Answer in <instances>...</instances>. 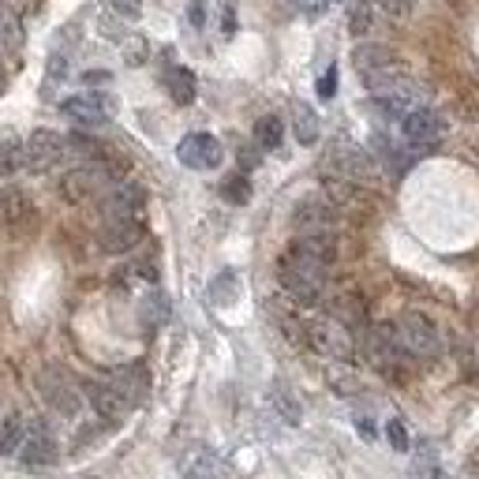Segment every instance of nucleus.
Returning a JSON list of instances; mask_svg holds the SVG:
<instances>
[{
	"mask_svg": "<svg viewBox=\"0 0 479 479\" xmlns=\"http://www.w3.org/2000/svg\"><path fill=\"white\" fill-rule=\"evenodd\" d=\"M270 397H273V409L281 412V419H285V423H299V416H304V409H299V401L292 397V390H289L285 382H277Z\"/></svg>",
	"mask_w": 479,
	"mask_h": 479,
	"instance_id": "24",
	"label": "nucleus"
},
{
	"mask_svg": "<svg viewBox=\"0 0 479 479\" xmlns=\"http://www.w3.org/2000/svg\"><path fill=\"white\" fill-rule=\"evenodd\" d=\"M292 5L299 8V12H308V15H318V12H326L334 5V0H292Z\"/></svg>",
	"mask_w": 479,
	"mask_h": 479,
	"instance_id": "37",
	"label": "nucleus"
},
{
	"mask_svg": "<svg viewBox=\"0 0 479 479\" xmlns=\"http://www.w3.org/2000/svg\"><path fill=\"white\" fill-rule=\"evenodd\" d=\"M386 438H390V446H393L397 453L409 449V431H405V423H401V419H390V423H386Z\"/></svg>",
	"mask_w": 479,
	"mask_h": 479,
	"instance_id": "33",
	"label": "nucleus"
},
{
	"mask_svg": "<svg viewBox=\"0 0 479 479\" xmlns=\"http://www.w3.org/2000/svg\"><path fill=\"white\" fill-rule=\"evenodd\" d=\"M124 60H128L132 68L146 64V38L143 34H128V41H124Z\"/></svg>",
	"mask_w": 479,
	"mask_h": 479,
	"instance_id": "31",
	"label": "nucleus"
},
{
	"mask_svg": "<svg viewBox=\"0 0 479 479\" xmlns=\"http://www.w3.org/2000/svg\"><path fill=\"white\" fill-rule=\"evenodd\" d=\"M326 273H330V266H326L322 259H315V255H308V251L296 247V244L277 259V281H281V289L296 299L299 308H315L322 299Z\"/></svg>",
	"mask_w": 479,
	"mask_h": 479,
	"instance_id": "1",
	"label": "nucleus"
},
{
	"mask_svg": "<svg viewBox=\"0 0 479 479\" xmlns=\"http://www.w3.org/2000/svg\"><path fill=\"white\" fill-rule=\"evenodd\" d=\"M176 158H180V165H188L195 172H210V169L221 165L225 150L210 132H191V135L180 139V146H176Z\"/></svg>",
	"mask_w": 479,
	"mask_h": 479,
	"instance_id": "13",
	"label": "nucleus"
},
{
	"mask_svg": "<svg viewBox=\"0 0 479 479\" xmlns=\"http://www.w3.org/2000/svg\"><path fill=\"white\" fill-rule=\"evenodd\" d=\"M352 60H356V71H360V79L367 83V90L378 87V83H386V79H397V75H405V60H401L386 45H360Z\"/></svg>",
	"mask_w": 479,
	"mask_h": 479,
	"instance_id": "5",
	"label": "nucleus"
},
{
	"mask_svg": "<svg viewBox=\"0 0 479 479\" xmlns=\"http://www.w3.org/2000/svg\"><path fill=\"white\" fill-rule=\"evenodd\" d=\"M0 207H5V195H0Z\"/></svg>",
	"mask_w": 479,
	"mask_h": 479,
	"instance_id": "39",
	"label": "nucleus"
},
{
	"mask_svg": "<svg viewBox=\"0 0 479 479\" xmlns=\"http://www.w3.org/2000/svg\"><path fill=\"white\" fill-rule=\"evenodd\" d=\"M165 90L176 106H191L195 102V71L184 64H169L165 68Z\"/></svg>",
	"mask_w": 479,
	"mask_h": 479,
	"instance_id": "19",
	"label": "nucleus"
},
{
	"mask_svg": "<svg viewBox=\"0 0 479 479\" xmlns=\"http://www.w3.org/2000/svg\"><path fill=\"white\" fill-rule=\"evenodd\" d=\"M23 169V146L15 139L0 143V180H8V176H15Z\"/></svg>",
	"mask_w": 479,
	"mask_h": 479,
	"instance_id": "29",
	"label": "nucleus"
},
{
	"mask_svg": "<svg viewBox=\"0 0 479 479\" xmlns=\"http://www.w3.org/2000/svg\"><path fill=\"white\" fill-rule=\"evenodd\" d=\"M113 184V172L109 169H75L68 172L64 180H60V195L68 198V203H97V198L106 195V188Z\"/></svg>",
	"mask_w": 479,
	"mask_h": 479,
	"instance_id": "12",
	"label": "nucleus"
},
{
	"mask_svg": "<svg viewBox=\"0 0 479 479\" xmlns=\"http://www.w3.org/2000/svg\"><path fill=\"white\" fill-rule=\"evenodd\" d=\"M401 135H405V143L412 150H435L446 135V120L435 109L416 106V109H409L405 116H401Z\"/></svg>",
	"mask_w": 479,
	"mask_h": 479,
	"instance_id": "6",
	"label": "nucleus"
},
{
	"mask_svg": "<svg viewBox=\"0 0 479 479\" xmlns=\"http://www.w3.org/2000/svg\"><path fill=\"white\" fill-rule=\"evenodd\" d=\"M23 427H27V419H23L19 412H5V416H0V453H15L19 449Z\"/></svg>",
	"mask_w": 479,
	"mask_h": 479,
	"instance_id": "23",
	"label": "nucleus"
},
{
	"mask_svg": "<svg viewBox=\"0 0 479 479\" xmlns=\"http://www.w3.org/2000/svg\"><path fill=\"white\" fill-rule=\"evenodd\" d=\"M296 236H337V207L330 198H304L292 214Z\"/></svg>",
	"mask_w": 479,
	"mask_h": 479,
	"instance_id": "7",
	"label": "nucleus"
},
{
	"mask_svg": "<svg viewBox=\"0 0 479 479\" xmlns=\"http://www.w3.org/2000/svg\"><path fill=\"white\" fill-rule=\"evenodd\" d=\"M397 341L401 348H405V356H416V360H435L438 352H442V334H438V326L431 315H423V311H405L397 318Z\"/></svg>",
	"mask_w": 479,
	"mask_h": 479,
	"instance_id": "4",
	"label": "nucleus"
},
{
	"mask_svg": "<svg viewBox=\"0 0 479 479\" xmlns=\"http://www.w3.org/2000/svg\"><path fill=\"white\" fill-rule=\"evenodd\" d=\"M109 382L124 393V397H128V405L135 409L139 405V401H143V393H146V374H143V367L139 364H132V367H120L113 378H109Z\"/></svg>",
	"mask_w": 479,
	"mask_h": 479,
	"instance_id": "20",
	"label": "nucleus"
},
{
	"mask_svg": "<svg viewBox=\"0 0 479 479\" xmlns=\"http://www.w3.org/2000/svg\"><path fill=\"white\" fill-rule=\"evenodd\" d=\"M109 8H113L120 19H132V23L143 15V5H139V0H109Z\"/></svg>",
	"mask_w": 479,
	"mask_h": 479,
	"instance_id": "35",
	"label": "nucleus"
},
{
	"mask_svg": "<svg viewBox=\"0 0 479 479\" xmlns=\"http://www.w3.org/2000/svg\"><path fill=\"white\" fill-rule=\"evenodd\" d=\"M165 318H169V299L161 292H150L143 299V326H150V330H154V326H161Z\"/></svg>",
	"mask_w": 479,
	"mask_h": 479,
	"instance_id": "26",
	"label": "nucleus"
},
{
	"mask_svg": "<svg viewBox=\"0 0 479 479\" xmlns=\"http://www.w3.org/2000/svg\"><path fill=\"white\" fill-rule=\"evenodd\" d=\"M326 169H330V176H341V180H348V184H367V180H374V161H371V154H367V150H360V146H348V143L334 146L330 154H326Z\"/></svg>",
	"mask_w": 479,
	"mask_h": 479,
	"instance_id": "11",
	"label": "nucleus"
},
{
	"mask_svg": "<svg viewBox=\"0 0 479 479\" xmlns=\"http://www.w3.org/2000/svg\"><path fill=\"white\" fill-rule=\"evenodd\" d=\"M34 386H38V397L57 416H68V419L79 416V409H83V390H79V382H75V378L64 367H57V364L41 367L34 374Z\"/></svg>",
	"mask_w": 479,
	"mask_h": 479,
	"instance_id": "3",
	"label": "nucleus"
},
{
	"mask_svg": "<svg viewBox=\"0 0 479 479\" xmlns=\"http://www.w3.org/2000/svg\"><path fill=\"white\" fill-rule=\"evenodd\" d=\"M364 348H367V360H371L374 367H382V371L397 367V364H401V356H405V348H401V341H397V330H393L390 322H382V326H371V330H367V341H364Z\"/></svg>",
	"mask_w": 479,
	"mask_h": 479,
	"instance_id": "15",
	"label": "nucleus"
},
{
	"mask_svg": "<svg viewBox=\"0 0 479 479\" xmlns=\"http://www.w3.org/2000/svg\"><path fill=\"white\" fill-rule=\"evenodd\" d=\"M292 124H296V139L304 143V146H315L318 143V113L304 102H296L292 106Z\"/></svg>",
	"mask_w": 479,
	"mask_h": 479,
	"instance_id": "21",
	"label": "nucleus"
},
{
	"mask_svg": "<svg viewBox=\"0 0 479 479\" xmlns=\"http://www.w3.org/2000/svg\"><path fill=\"white\" fill-rule=\"evenodd\" d=\"M15 457L27 465V468H45L57 461V438L53 431L41 423V419H31L27 427H23V438H19V449Z\"/></svg>",
	"mask_w": 479,
	"mask_h": 479,
	"instance_id": "9",
	"label": "nucleus"
},
{
	"mask_svg": "<svg viewBox=\"0 0 479 479\" xmlns=\"http://www.w3.org/2000/svg\"><path fill=\"white\" fill-rule=\"evenodd\" d=\"M233 289H236V277L233 273H221L217 277V281H214V299H217V304H229V296H233Z\"/></svg>",
	"mask_w": 479,
	"mask_h": 479,
	"instance_id": "34",
	"label": "nucleus"
},
{
	"mask_svg": "<svg viewBox=\"0 0 479 479\" xmlns=\"http://www.w3.org/2000/svg\"><path fill=\"white\" fill-rule=\"evenodd\" d=\"M0 45H23V27H19V19H15V12L0 0Z\"/></svg>",
	"mask_w": 479,
	"mask_h": 479,
	"instance_id": "27",
	"label": "nucleus"
},
{
	"mask_svg": "<svg viewBox=\"0 0 479 479\" xmlns=\"http://www.w3.org/2000/svg\"><path fill=\"white\" fill-rule=\"evenodd\" d=\"M83 393H87V401H90L94 412L102 416V419H120V416H128V412H132L128 397H124L113 382H87Z\"/></svg>",
	"mask_w": 479,
	"mask_h": 479,
	"instance_id": "17",
	"label": "nucleus"
},
{
	"mask_svg": "<svg viewBox=\"0 0 479 479\" xmlns=\"http://www.w3.org/2000/svg\"><path fill=\"white\" fill-rule=\"evenodd\" d=\"M334 90H337V68H330L318 79V97H334Z\"/></svg>",
	"mask_w": 479,
	"mask_h": 479,
	"instance_id": "36",
	"label": "nucleus"
},
{
	"mask_svg": "<svg viewBox=\"0 0 479 479\" xmlns=\"http://www.w3.org/2000/svg\"><path fill=\"white\" fill-rule=\"evenodd\" d=\"M304 345L315 348L318 356H326V360H337V364L352 360V352H356L352 330H348L341 318H334V315L308 318V322H304Z\"/></svg>",
	"mask_w": 479,
	"mask_h": 479,
	"instance_id": "2",
	"label": "nucleus"
},
{
	"mask_svg": "<svg viewBox=\"0 0 479 479\" xmlns=\"http://www.w3.org/2000/svg\"><path fill=\"white\" fill-rule=\"evenodd\" d=\"M113 97L109 94H97V90H87V94H71L60 102V113L83 128H97V124H109L113 120Z\"/></svg>",
	"mask_w": 479,
	"mask_h": 479,
	"instance_id": "10",
	"label": "nucleus"
},
{
	"mask_svg": "<svg viewBox=\"0 0 479 479\" xmlns=\"http://www.w3.org/2000/svg\"><path fill=\"white\" fill-rule=\"evenodd\" d=\"M221 198H225V203H233V207H244L247 198H251V180H247L244 172H233L229 180L221 184Z\"/></svg>",
	"mask_w": 479,
	"mask_h": 479,
	"instance_id": "25",
	"label": "nucleus"
},
{
	"mask_svg": "<svg viewBox=\"0 0 479 479\" xmlns=\"http://www.w3.org/2000/svg\"><path fill=\"white\" fill-rule=\"evenodd\" d=\"M143 203H146L143 188H135V184H128V180H113V184L106 188V195L97 198V207H102V217H106V221L139 217V214H143Z\"/></svg>",
	"mask_w": 479,
	"mask_h": 479,
	"instance_id": "14",
	"label": "nucleus"
},
{
	"mask_svg": "<svg viewBox=\"0 0 479 479\" xmlns=\"http://www.w3.org/2000/svg\"><path fill=\"white\" fill-rule=\"evenodd\" d=\"M68 154V139L49 132V128H38L27 143H23V165H27L31 172H49L57 169Z\"/></svg>",
	"mask_w": 479,
	"mask_h": 479,
	"instance_id": "8",
	"label": "nucleus"
},
{
	"mask_svg": "<svg viewBox=\"0 0 479 479\" xmlns=\"http://www.w3.org/2000/svg\"><path fill=\"white\" fill-rule=\"evenodd\" d=\"M143 236H146L143 217H116V221H106V225H102V251H109V255H124V251L139 247Z\"/></svg>",
	"mask_w": 479,
	"mask_h": 479,
	"instance_id": "16",
	"label": "nucleus"
},
{
	"mask_svg": "<svg viewBox=\"0 0 479 479\" xmlns=\"http://www.w3.org/2000/svg\"><path fill=\"white\" fill-rule=\"evenodd\" d=\"M180 472L188 479H221L225 475V461L217 457L214 449H191L188 457L180 461Z\"/></svg>",
	"mask_w": 479,
	"mask_h": 479,
	"instance_id": "18",
	"label": "nucleus"
},
{
	"mask_svg": "<svg viewBox=\"0 0 479 479\" xmlns=\"http://www.w3.org/2000/svg\"><path fill=\"white\" fill-rule=\"evenodd\" d=\"M371 23H374L371 5H367V0H356V5H352V12H348V31H352V38H367L371 34Z\"/></svg>",
	"mask_w": 479,
	"mask_h": 479,
	"instance_id": "28",
	"label": "nucleus"
},
{
	"mask_svg": "<svg viewBox=\"0 0 479 479\" xmlns=\"http://www.w3.org/2000/svg\"><path fill=\"white\" fill-rule=\"evenodd\" d=\"M378 8H382L390 19H409L412 8H416V0H374Z\"/></svg>",
	"mask_w": 479,
	"mask_h": 479,
	"instance_id": "32",
	"label": "nucleus"
},
{
	"mask_svg": "<svg viewBox=\"0 0 479 479\" xmlns=\"http://www.w3.org/2000/svg\"><path fill=\"white\" fill-rule=\"evenodd\" d=\"M281 139H285V124H281V116H259V124H255V143H259V150H277L281 146Z\"/></svg>",
	"mask_w": 479,
	"mask_h": 479,
	"instance_id": "22",
	"label": "nucleus"
},
{
	"mask_svg": "<svg viewBox=\"0 0 479 479\" xmlns=\"http://www.w3.org/2000/svg\"><path fill=\"white\" fill-rule=\"evenodd\" d=\"M334 318H341V322L348 326V330H352L356 322H364V304H360L356 296H341L337 304H334Z\"/></svg>",
	"mask_w": 479,
	"mask_h": 479,
	"instance_id": "30",
	"label": "nucleus"
},
{
	"mask_svg": "<svg viewBox=\"0 0 479 479\" xmlns=\"http://www.w3.org/2000/svg\"><path fill=\"white\" fill-rule=\"evenodd\" d=\"M191 23H195V27H203V23H207V12H203V0H191Z\"/></svg>",
	"mask_w": 479,
	"mask_h": 479,
	"instance_id": "38",
	"label": "nucleus"
}]
</instances>
